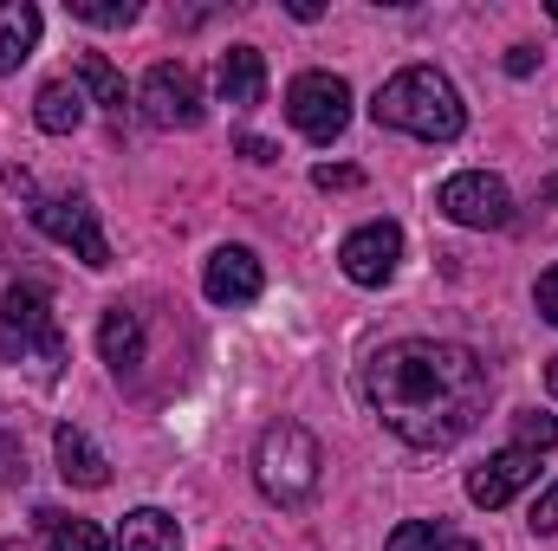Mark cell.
Segmentation results:
<instances>
[{"label": "cell", "mask_w": 558, "mask_h": 551, "mask_svg": "<svg viewBox=\"0 0 558 551\" xmlns=\"http://www.w3.org/2000/svg\"><path fill=\"white\" fill-rule=\"evenodd\" d=\"M364 396L410 448H454L487 415V364L448 338H397L364 364Z\"/></svg>", "instance_id": "6da1fadb"}, {"label": "cell", "mask_w": 558, "mask_h": 551, "mask_svg": "<svg viewBox=\"0 0 558 551\" xmlns=\"http://www.w3.org/2000/svg\"><path fill=\"white\" fill-rule=\"evenodd\" d=\"M371 118L384 131H403V137H422V143H454L468 111L454 98V85L435 72V65H403L377 98H371Z\"/></svg>", "instance_id": "7a4b0ae2"}, {"label": "cell", "mask_w": 558, "mask_h": 551, "mask_svg": "<svg viewBox=\"0 0 558 551\" xmlns=\"http://www.w3.org/2000/svg\"><path fill=\"white\" fill-rule=\"evenodd\" d=\"M318 474H325V448L305 421H267L260 428V448H254V480L274 506H305L318 493Z\"/></svg>", "instance_id": "3957f363"}, {"label": "cell", "mask_w": 558, "mask_h": 551, "mask_svg": "<svg viewBox=\"0 0 558 551\" xmlns=\"http://www.w3.org/2000/svg\"><path fill=\"white\" fill-rule=\"evenodd\" d=\"M0 357L59 370L65 364V331L52 318V298L39 285H7L0 292Z\"/></svg>", "instance_id": "277c9868"}, {"label": "cell", "mask_w": 558, "mask_h": 551, "mask_svg": "<svg viewBox=\"0 0 558 551\" xmlns=\"http://www.w3.org/2000/svg\"><path fill=\"white\" fill-rule=\"evenodd\" d=\"M286 118L305 143H338L351 124V85L338 72H299L286 85Z\"/></svg>", "instance_id": "5b68a950"}, {"label": "cell", "mask_w": 558, "mask_h": 551, "mask_svg": "<svg viewBox=\"0 0 558 551\" xmlns=\"http://www.w3.org/2000/svg\"><path fill=\"white\" fill-rule=\"evenodd\" d=\"M137 111L156 124V131H195L202 124V78H195V65H182V59H162V65H149L137 85Z\"/></svg>", "instance_id": "8992f818"}, {"label": "cell", "mask_w": 558, "mask_h": 551, "mask_svg": "<svg viewBox=\"0 0 558 551\" xmlns=\"http://www.w3.org/2000/svg\"><path fill=\"white\" fill-rule=\"evenodd\" d=\"M33 228L59 247H72L85 267H111V241L98 228V208L78 195H33Z\"/></svg>", "instance_id": "52a82bcc"}, {"label": "cell", "mask_w": 558, "mask_h": 551, "mask_svg": "<svg viewBox=\"0 0 558 551\" xmlns=\"http://www.w3.org/2000/svg\"><path fill=\"white\" fill-rule=\"evenodd\" d=\"M435 208H441L454 228H507V221H513V195H507V182L487 175V169L448 175V182L435 188Z\"/></svg>", "instance_id": "ba28073f"}, {"label": "cell", "mask_w": 558, "mask_h": 551, "mask_svg": "<svg viewBox=\"0 0 558 551\" xmlns=\"http://www.w3.org/2000/svg\"><path fill=\"white\" fill-rule=\"evenodd\" d=\"M397 260H403V228L397 221H364V228H351L344 234V247H338V267L351 285H390L397 279Z\"/></svg>", "instance_id": "9c48e42d"}, {"label": "cell", "mask_w": 558, "mask_h": 551, "mask_svg": "<svg viewBox=\"0 0 558 551\" xmlns=\"http://www.w3.org/2000/svg\"><path fill=\"white\" fill-rule=\"evenodd\" d=\"M533 480H539V454H533V448H500L487 467L468 474V500H474L481 513H500V506H507L520 487H533Z\"/></svg>", "instance_id": "30bf717a"}, {"label": "cell", "mask_w": 558, "mask_h": 551, "mask_svg": "<svg viewBox=\"0 0 558 551\" xmlns=\"http://www.w3.org/2000/svg\"><path fill=\"white\" fill-rule=\"evenodd\" d=\"M260 285H267V273H260V254L254 247H215L208 267H202V292L215 305H254Z\"/></svg>", "instance_id": "8fae6325"}, {"label": "cell", "mask_w": 558, "mask_h": 551, "mask_svg": "<svg viewBox=\"0 0 558 551\" xmlns=\"http://www.w3.org/2000/svg\"><path fill=\"white\" fill-rule=\"evenodd\" d=\"M52 454H59V474H65V487H85V493L111 487V461H105V448H98L85 428L59 421V428H52Z\"/></svg>", "instance_id": "7c38bea8"}, {"label": "cell", "mask_w": 558, "mask_h": 551, "mask_svg": "<svg viewBox=\"0 0 558 551\" xmlns=\"http://www.w3.org/2000/svg\"><path fill=\"white\" fill-rule=\"evenodd\" d=\"M215 91H221V105L254 111L267 98V59H260V46H228L221 65H215Z\"/></svg>", "instance_id": "4fadbf2b"}, {"label": "cell", "mask_w": 558, "mask_h": 551, "mask_svg": "<svg viewBox=\"0 0 558 551\" xmlns=\"http://www.w3.org/2000/svg\"><path fill=\"white\" fill-rule=\"evenodd\" d=\"M33 124H39L46 137H72V131L85 124V91H78V78H46L39 98H33Z\"/></svg>", "instance_id": "5bb4252c"}, {"label": "cell", "mask_w": 558, "mask_h": 551, "mask_svg": "<svg viewBox=\"0 0 558 551\" xmlns=\"http://www.w3.org/2000/svg\"><path fill=\"white\" fill-rule=\"evenodd\" d=\"M39 7L33 0H0V78L7 72H20L26 59H33V46H39Z\"/></svg>", "instance_id": "9a60e30c"}, {"label": "cell", "mask_w": 558, "mask_h": 551, "mask_svg": "<svg viewBox=\"0 0 558 551\" xmlns=\"http://www.w3.org/2000/svg\"><path fill=\"white\" fill-rule=\"evenodd\" d=\"M98 351H105V364H111L118 377H131L143 364V318L131 305H111V311L98 318Z\"/></svg>", "instance_id": "2e32d148"}, {"label": "cell", "mask_w": 558, "mask_h": 551, "mask_svg": "<svg viewBox=\"0 0 558 551\" xmlns=\"http://www.w3.org/2000/svg\"><path fill=\"white\" fill-rule=\"evenodd\" d=\"M118 551H182V532H175V519L162 506H137L118 526Z\"/></svg>", "instance_id": "e0dca14e"}, {"label": "cell", "mask_w": 558, "mask_h": 551, "mask_svg": "<svg viewBox=\"0 0 558 551\" xmlns=\"http://www.w3.org/2000/svg\"><path fill=\"white\" fill-rule=\"evenodd\" d=\"M33 519H39V532H46V546L52 551H111L92 519H72V513H59V506H39Z\"/></svg>", "instance_id": "ac0fdd59"}, {"label": "cell", "mask_w": 558, "mask_h": 551, "mask_svg": "<svg viewBox=\"0 0 558 551\" xmlns=\"http://www.w3.org/2000/svg\"><path fill=\"white\" fill-rule=\"evenodd\" d=\"M78 91H92V98H98L105 111H118V118H124V105H131V98H124V78H118V65H111L105 52H85V59H78Z\"/></svg>", "instance_id": "d6986e66"}, {"label": "cell", "mask_w": 558, "mask_h": 551, "mask_svg": "<svg viewBox=\"0 0 558 551\" xmlns=\"http://www.w3.org/2000/svg\"><path fill=\"white\" fill-rule=\"evenodd\" d=\"M384 551H448V526L441 519H403Z\"/></svg>", "instance_id": "ffe728a7"}, {"label": "cell", "mask_w": 558, "mask_h": 551, "mask_svg": "<svg viewBox=\"0 0 558 551\" xmlns=\"http://www.w3.org/2000/svg\"><path fill=\"white\" fill-rule=\"evenodd\" d=\"M72 7V20H85V26H131L137 20V0H65Z\"/></svg>", "instance_id": "44dd1931"}, {"label": "cell", "mask_w": 558, "mask_h": 551, "mask_svg": "<svg viewBox=\"0 0 558 551\" xmlns=\"http://www.w3.org/2000/svg\"><path fill=\"white\" fill-rule=\"evenodd\" d=\"M513 428H520V441H513V448H533V454H546V448H558V415L520 409V415H513Z\"/></svg>", "instance_id": "7402d4cb"}, {"label": "cell", "mask_w": 558, "mask_h": 551, "mask_svg": "<svg viewBox=\"0 0 558 551\" xmlns=\"http://www.w3.org/2000/svg\"><path fill=\"white\" fill-rule=\"evenodd\" d=\"M0 480L13 487V480H26V454H20V441L13 434H0Z\"/></svg>", "instance_id": "603a6c76"}, {"label": "cell", "mask_w": 558, "mask_h": 551, "mask_svg": "<svg viewBox=\"0 0 558 551\" xmlns=\"http://www.w3.org/2000/svg\"><path fill=\"white\" fill-rule=\"evenodd\" d=\"M533 298H539V318L558 331V267H546V273H539V292H533Z\"/></svg>", "instance_id": "cb8c5ba5"}, {"label": "cell", "mask_w": 558, "mask_h": 551, "mask_svg": "<svg viewBox=\"0 0 558 551\" xmlns=\"http://www.w3.org/2000/svg\"><path fill=\"white\" fill-rule=\"evenodd\" d=\"M533 532H558V480L533 500Z\"/></svg>", "instance_id": "d4e9b609"}, {"label": "cell", "mask_w": 558, "mask_h": 551, "mask_svg": "<svg viewBox=\"0 0 558 551\" xmlns=\"http://www.w3.org/2000/svg\"><path fill=\"white\" fill-rule=\"evenodd\" d=\"M312 182H318V188H357L364 175H357V169H312Z\"/></svg>", "instance_id": "484cf974"}, {"label": "cell", "mask_w": 558, "mask_h": 551, "mask_svg": "<svg viewBox=\"0 0 558 551\" xmlns=\"http://www.w3.org/2000/svg\"><path fill=\"white\" fill-rule=\"evenodd\" d=\"M234 149H241L247 162H260V169H267V162H274V156H279V149H274V143H267V137H241V143H234Z\"/></svg>", "instance_id": "4316f807"}, {"label": "cell", "mask_w": 558, "mask_h": 551, "mask_svg": "<svg viewBox=\"0 0 558 551\" xmlns=\"http://www.w3.org/2000/svg\"><path fill=\"white\" fill-rule=\"evenodd\" d=\"M507 72L526 78V72H533V46H513V52H507Z\"/></svg>", "instance_id": "83f0119b"}, {"label": "cell", "mask_w": 558, "mask_h": 551, "mask_svg": "<svg viewBox=\"0 0 558 551\" xmlns=\"http://www.w3.org/2000/svg\"><path fill=\"white\" fill-rule=\"evenodd\" d=\"M539 201H553V208H558V175H546V188H539Z\"/></svg>", "instance_id": "f1b7e54d"}, {"label": "cell", "mask_w": 558, "mask_h": 551, "mask_svg": "<svg viewBox=\"0 0 558 551\" xmlns=\"http://www.w3.org/2000/svg\"><path fill=\"white\" fill-rule=\"evenodd\" d=\"M546 390H553V403H558V357H553V370H546Z\"/></svg>", "instance_id": "f546056e"}, {"label": "cell", "mask_w": 558, "mask_h": 551, "mask_svg": "<svg viewBox=\"0 0 558 551\" xmlns=\"http://www.w3.org/2000/svg\"><path fill=\"white\" fill-rule=\"evenodd\" d=\"M7 551H20V546H7Z\"/></svg>", "instance_id": "4dcf8cb0"}, {"label": "cell", "mask_w": 558, "mask_h": 551, "mask_svg": "<svg viewBox=\"0 0 558 551\" xmlns=\"http://www.w3.org/2000/svg\"><path fill=\"white\" fill-rule=\"evenodd\" d=\"M553 20H558V7H553Z\"/></svg>", "instance_id": "1f68e13d"}]
</instances>
